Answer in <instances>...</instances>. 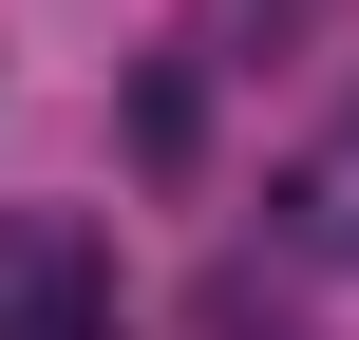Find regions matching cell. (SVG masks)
Listing matches in <instances>:
<instances>
[{"label":"cell","mask_w":359,"mask_h":340,"mask_svg":"<svg viewBox=\"0 0 359 340\" xmlns=\"http://www.w3.org/2000/svg\"><path fill=\"white\" fill-rule=\"evenodd\" d=\"M0 340H114V246L76 208H19L0 227Z\"/></svg>","instance_id":"6da1fadb"},{"label":"cell","mask_w":359,"mask_h":340,"mask_svg":"<svg viewBox=\"0 0 359 340\" xmlns=\"http://www.w3.org/2000/svg\"><path fill=\"white\" fill-rule=\"evenodd\" d=\"M265 227H284L303 265H359V114H341V132H303V151H284V189H265Z\"/></svg>","instance_id":"7a4b0ae2"}]
</instances>
